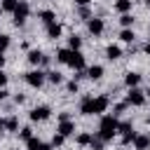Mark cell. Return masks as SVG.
I'll list each match as a JSON object with an SVG mask.
<instances>
[{
  "mask_svg": "<svg viewBox=\"0 0 150 150\" xmlns=\"http://www.w3.org/2000/svg\"><path fill=\"white\" fill-rule=\"evenodd\" d=\"M49 115H52V110H49L47 105H38V108L30 110V120H33V122H45Z\"/></svg>",
  "mask_w": 150,
  "mask_h": 150,
  "instance_id": "cell-7",
  "label": "cell"
},
{
  "mask_svg": "<svg viewBox=\"0 0 150 150\" xmlns=\"http://www.w3.org/2000/svg\"><path fill=\"white\" fill-rule=\"evenodd\" d=\"M40 143H42V141H40V138H33V136H30V138L26 141V145H28V150H38V148H40Z\"/></svg>",
  "mask_w": 150,
  "mask_h": 150,
  "instance_id": "cell-29",
  "label": "cell"
},
{
  "mask_svg": "<svg viewBox=\"0 0 150 150\" xmlns=\"http://www.w3.org/2000/svg\"><path fill=\"white\" fill-rule=\"evenodd\" d=\"M63 141H66V136H63V134H54V138H52V145H63Z\"/></svg>",
  "mask_w": 150,
  "mask_h": 150,
  "instance_id": "cell-30",
  "label": "cell"
},
{
  "mask_svg": "<svg viewBox=\"0 0 150 150\" xmlns=\"http://www.w3.org/2000/svg\"><path fill=\"white\" fill-rule=\"evenodd\" d=\"M145 5H150V0H145Z\"/></svg>",
  "mask_w": 150,
  "mask_h": 150,
  "instance_id": "cell-45",
  "label": "cell"
},
{
  "mask_svg": "<svg viewBox=\"0 0 150 150\" xmlns=\"http://www.w3.org/2000/svg\"><path fill=\"white\" fill-rule=\"evenodd\" d=\"M47 80H49L52 84H61V82H63V77H61L59 70H49V73H47Z\"/></svg>",
  "mask_w": 150,
  "mask_h": 150,
  "instance_id": "cell-21",
  "label": "cell"
},
{
  "mask_svg": "<svg viewBox=\"0 0 150 150\" xmlns=\"http://www.w3.org/2000/svg\"><path fill=\"white\" fill-rule=\"evenodd\" d=\"M117 131L122 134V143H124V145H127V143H131V141L136 138V131H134L131 122H120V124H117Z\"/></svg>",
  "mask_w": 150,
  "mask_h": 150,
  "instance_id": "cell-2",
  "label": "cell"
},
{
  "mask_svg": "<svg viewBox=\"0 0 150 150\" xmlns=\"http://www.w3.org/2000/svg\"><path fill=\"white\" fill-rule=\"evenodd\" d=\"M103 143H105V141H101V138L96 136V138H91V143H89V148H91V150H103Z\"/></svg>",
  "mask_w": 150,
  "mask_h": 150,
  "instance_id": "cell-28",
  "label": "cell"
},
{
  "mask_svg": "<svg viewBox=\"0 0 150 150\" xmlns=\"http://www.w3.org/2000/svg\"><path fill=\"white\" fill-rule=\"evenodd\" d=\"M115 9H117L120 14H127V12L131 9V0H117V2H115Z\"/></svg>",
  "mask_w": 150,
  "mask_h": 150,
  "instance_id": "cell-18",
  "label": "cell"
},
{
  "mask_svg": "<svg viewBox=\"0 0 150 150\" xmlns=\"http://www.w3.org/2000/svg\"><path fill=\"white\" fill-rule=\"evenodd\" d=\"M87 28H89V33H91V35H101L105 26H103V19H89Z\"/></svg>",
  "mask_w": 150,
  "mask_h": 150,
  "instance_id": "cell-9",
  "label": "cell"
},
{
  "mask_svg": "<svg viewBox=\"0 0 150 150\" xmlns=\"http://www.w3.org/2000/svg\"><path fill=\"white\" fill-rule=\"evenodd\" d=\"M68 66L75 68V70H84V56H82L77 49H73L70 56H68Z\"/></svg>",
  "mask_w": 150,
  "mask_h": 150,
  "instance_id": "cell-6",
  "label": "cell"
},
{
  "mask_svg": "<svg viewBox=\"0 0 150 150\" xmlns=\"http://www.w3.org/2000/svg\"><path fill=\"white\" fill-rule=\"evenodd\" d=\"M5 96H7V91H5L2 87H0V101H5Z\"/></svg>",
  "mask_w": 150,
  "mask_h": 150,
  "instance_id": "cell-39",
  "label": "cell"
},
{
  "mask_svg": "<svg viewBox=\"0 0 150 150\" xmlns=\"http://www.w3.org/2000/svg\"><path fill=\"white\" fill-rule=\"evenodd\" d=\"M19 134H21V138H26V141H28V138L33 136V129H30V127H23V129H21Z\"/></svg>",
  "mask_w": 150,
  "mask_h": 150,
  "instance_id": "cell-32",
  "label": "cell"
},
{
  "mask_svg": "<svg viewBox=\"0 0 150 150\" xmlns=\"http://www.w3.org/2000/svg\"><path fill=\"white\" fill-rule=\"evenodd\" d=\"M120 40H122V42H129V45H131V42L136 40V35H134V30H129V28H124V30L120 33Z\"/></svg>",
  "mask_w": 150,
  "mask_h": 150,
  "instance_id": "cell-20",
  "label": "cell"
},
{
  "mask_svg": "<svg viewBox=\"0 0 150 150\" xmlns=\"http://www.w3.org/2000/svg\"><path fill=\"white\" fill-rule=\"evenodd\" d=\"M80 16H84V19H89V9H87V5H82V9H80Z\"/></svg>",
  "mask_w": 150,
  "mask_h": 150,
  "instance_id": "cell-34",
  "label": "cell"
},
{
  "mask_svg": "<svg viewBox=\"0 0 150 150\" xmlns=\"http://www.w3.org/2000/svg\"><path fill=\"white\" fill-rule=\"evenodd\" d=\"M38 150H52V145H47V143H40V148Z\"/></svg>",
  "mask_w": 150,
  "mask_h": 150,
  "instance_id": "cell-38",
  "label": "cell"
},
{
  "mask_svg": "<svg viewBox=\"0 0 150 150\" xmlns=\"http://www.w3.org/2000/svg\"><path fill=\"white\" fill-rule=\"evenodd\" d=\"M108 105H110V101H108V96H98V98H94V105H91V115L96 112H105L108 110Z\"/></svg>",
  "mask_w": 150,
  "mask_h": 150,
  "instance_id": "cell-8",
  "label": "cell"
},
{
  "mask_svg": "<svg viewBox=\"0 0 150 150\" xmlns=\"http://www.w3.org/2000/svg\"><path fill=\"white\" fill-rule=\"evenodd\" d=\"M5 84H7V75L0 70V87H5Z\"/></svg>",
  "mask_w": 150,
  "mask_h": 150,
  "instance_id": "cell-36",
  "label": "cell"
},
{
  "mask_svg": "<svg viewBox=\"0 0 150 150\" xmlns=\"http://www.w3.org/2000/svg\"><path fill=\"white\" fill-rule=\"evenodd\" d=\"M68 45H70V49H80V45H82L80 35H70V38H68Z\"/></svg>",
  "mask_w": 150,
  "mask_h": 150,
  "instance_id": "cell-26",
  "label": "cell"
},
{
  "mask_svg": "<svg viewBox=\"0 0 150 150\" xmlns=\"http://www.w3.org/2000/svg\"><path fill=\"white\" fill-rule=\"evenodd\" d=\"M63 120H70V115H68V112H61V115H59V122H63Z\"/></svg>",
  "mask_w": 150,
  "mask_h": 150,
  "instance_id": "cell-37",
  "label": "cell"
},
{
  "mask_svg": "<svg viewBox=\"0 0 150 150\" xmlns=\"http://www.w3.org/2000/svg\"><path fill=\"white\" fill-rule=\"evenodd\" d=\"M143 49H145V54H150V42H148V45H145Z\"/></svg>",
  "mask_w": 150,
  "mask_h": 150,
  "instance_id": "cell-43",
  "label": "cell"
},
{
  "mask_svg": "<svg viewBox=\"0 0 150 150\" xmlns=\"http://www.w3.org/2000/svg\"><path fill=\"white\" fill-rule=\"evenodd\" d=\"M70 52H73V49H59V52H56V59H59L61 63H68V56H70Z\"/></svg>",
  "mask_w": 150,
  "mask_h": 150,
  "instance_id": "cell-24",
  "label": "cell"
},
{
  "mask_svg": "<svg viewBox=\"0 0 150 150\" xmlns=\"http://www.w3.org/2000/svg\"><path fill=\"white\" fill-rule=\"evenodd\" d=\"M45 77H47V73H42V70H30V73H26V82H28L30 87H42Z\"/></svg>",
  "mask_w": 150,
  "mask_h": 150,
  "instance_id": "cell-4",
  "label": "cell"
},
{
  "mask_svg": "<svg viewBox=\"0 0 150 150\" xmlns=\"http://www.w3.org/2000/svg\"><path fill=\"white\" fill-rule=\"evenodd\" d=\"M91 138H94L91 134H80V136H77V145H89Z\"/></svg>",
  "mask_w": 150,
  "mask_h": 150,
  "instance_id": "cell-27",
  "label": "cell"
},
{
  "mask_svg": "<svg viewBox=\"0 0 150 150\" xmlns=\"http://www.w3.org/2000/svg\"><path fill=\"white\" fill-rule=\"evenodd\" d=\"M87 77H89V80H101V77H103V66H91V68L87 70Z\"/></svg>",
  "mask_w": 150,
  "mask_h": 150,
  "instance_id": "cell-15",
  "label": "cell"
},
{
  "mask_svg": "<svg viewBox=\"0 0 150 150\" xmlns=\"http://www.w3.org/2000/svg\"><path fill=\"white\" fill-rule=\"evenodd\" d=\"M5 66V56H2V52H0V68Z\"/></svg>",
  "mask_w": 150,
  "mask_h": 150,
  "instance_id": "cell-42",
  "label": "cell"
},
{
  "mask_svg": "<svg viewBox=\"0 0 150 150\" xmlns=\"http://www.w3.org/2000/svg\"><path fill=\"white\" fill-rule=\"evenodd\" d=\"M12 14H14V23H16V26H21V23L28 19V14H30V7H28L26 2H19V5H16V9H14Z\"/></svg>",
  "mask_w": 150,
  "mask_h": 150,
  "instance_id": "cell-3",
  "label": "cell"
},
{
  "mask_svg": "<svg viewBox=\"0 0 150 150\" xmlns=\"http://www.w3.org/2000/svg\"><path fill=\"white\" fill-rule=\"evenodd\" d=\"M91 105H94V98L91 96H84L82 103H80V112L82 115H91Z\"/></svg>",
  "mask_w": 150,
  "mask_h": 150,
  "instance_id": "cell-13",
  "label": "cell"
},
{
  "mask_svg": "<svg viewBox=\"0 0 150 150\" xmlns=\"http://www.w3.org/2000/svg\"><path fill=\"white\" fill-rule=\"evenodd\" d=\"M59 134H63V136H70L73 131H75V124L70 122V120H63V122H59V129H56Z\"/></svg>",
  "mask_w": 150,
  "mask_h": 150,
  "instance_id": "cell-12",
  "label": "cell"
},
{
  "mask_svg": "<svg viewBox=\"0 0 150 150\" xmlns=\"http://www.w3.org/2000/svg\"><path fill=\"white\" fill-rule=\"evenodd\" d=\"M138 82H141V75L138 73H127V77H124V84L127 87H138Z\"/></svg>",
  "mask_w": 150,
  "mask_h": 150,
  "instance_id": "cell-17",
  "label": "cell"
},
{
  "mask_svg": "<svg viewBox=\"0 0 150 150\" xmlns=\"http://www.w3.org/2000/svg\"><path fill=\"white\" fill-rule=\"evenodd\" d=\"M61 23H56V21H52V23H47V35L52 38V40H56V38H61Z\"/></svg>",
  "mask_w": 150,
  "mask_h": 150,
  "instance_id": "cell-11",
  "label": "cell"
},
{
  "mask_svg": "<svg viewBox=\"0 0 150 150\" xmlns=\"http://www.w3.org/2000/svg\"><path fill=\"white\" fill-rule=\"evenodd\" d=\"M68 91H77V80H73V82H68Z\"/></svg>",
  "mask_w": 150,
  "mask_h": 150,
  "instance_id": "cell-35",
  "label": "cell"
},
{
  "mask_svg": "<svg viewBox=\"0 0 150 150\" xmlns=\"http://www.w3.org/2000/svg\"><path fill=\"white\" fill-rule=\"evenodd\" d=\"M124 108H127V103H117V105H115V115H120V112H124Z\"/></svg>",
  "mask_w": 150,
  "mask_h": 150,
  "instance_id": "cell-33",
  "label": "cell"
},
{
  "mask_svg": "<svg viewBox=\"0 0 150 150\" xmlns=\"http://www.w3.org/2000/svg\"><path fill=\"white\" fill-rule=\"evenodd\" d=\"M75 2H77L80 7H82V5H89V0H75Z\"/></svg>",
  "mask_w": 150,
  "mask_h": 150,
  "instance_id": "cell-41",
  "label": "cell"
},
{
  "mask_svg": "<svg viewBox=\"0 0 150 150\" xmlns=\"http://www.w3.org/2000/svg\"><path fill=\"white\" fill-rule=\"evenodd\" d=\"M145 94H148V96H150V87H148V91H145Z\"/></svg>",
  "mask_w": 150,
  "mask_h": 150,
  "instance_id": "cell-44",
  "label": "cell"
},
{
  "mask_svg": "<svg viewBox=\"0 0 150 150\" xmlns=\"http://www.w3.org/2000/svg\"><path fill=\"white\" fill-rule=\"evenodd\" d=\"M5 127H7V131H16L19 129V120L16 117H7L5 120Z\"/></svg>",
  "mask_w": 150,
  "mask_h": 150,
  "instance_id": "cell-22",
  "label": "cell"
},
{
  "mask_svg": "<svg viewBox=\"0 0 150 150\" xmlns=\"http://www.w3.org/2000/svg\"><path fill=\"white\" fill-rule=\"evenodd\" d=\"M16 0H2V5H0V9H5V12H14L16 9Z\"/></svg>",
  "mask_w": 150,
  "mask_h": 150,
  "instance_id": "cell-23",
  "label": "cell"
},
{
  "mask_svg": "<svg viewBox=\"0 0 150 150\" xmlns=\"http://www.w3.org/2000/svg\"><path fill=\"white\" fill-rule=\"evenodd\" d=\"M42 59H45V54H42V52H38V49L28 52V63H33V66H40V63H42Z\"/></svg>",
  "mask_w": 150,
  "mask_h": 150,
  "instance_id": "cell-14",
  "label": "cell"
},
{
  "mask_svg": "<svg viewBox=\"0 0 150 150\" xmlns=\"http://www.w3.org/2000/svg\"><path fill=\"white\" fill-rule=\"evenodd\" d=\"M127 103H129V105H143V103H145V94H143L141 89L131 87V91L127 94Z\"/></svg>",
  "mask_w": 150,
  "mask_h": 150,
  "instance_id": "cell-5",
  "label": "cell"
},
{
  "mask_svg": "<svg viewBox=\"0 0 150 150\" xmlns=\"http://www.w3.org/2000/svg\"><path fill=\"white\" fill-rule=\"evenodd\" d=\"M134 148H136V150H148V148H150V136H145V134H136V138H134Z\"/></svg>",
  "mask_w": 150,
  "mask_h": 150,
  "instance_id": "cell-10",
  "label": "cell"
},
{
  "mask_svg": "<svg viewBox=\"0 0 150 150\" xmlns=\"http://www.w3.org/2000/svg\"><path fill=\"white\" fill-rule=\"evenodd\" d=\"M117 120L115 115H103L101 117V124H98V138L101 141H112V136L117 134Z\"/></svg>",
  "mask_w": 150,
  "mask_h": 150,
  "instance_id": "cell-1",
  "label": "cell"
},
{
  "mask_svg": "<svg viewBox=\"0 0 150 150\" xmlns=\"http://www.w3.org/2000/svg\"><path fill=\"white\" fill-rule=\"evenodd\" d=\"M38 16H40V21H42V23H52V21H56V16H54V12H52V9H45V12H40Z\"/></svg>",
  "mask_w": 150,
  "mask_h": 150,
  "instance_id": "cell-19",
  "label": "cell"
},
{
  "mask_svg": "<svg viewBox=\"0 0 150 150\" xmlns=\"http://www.w3.org/2000/svg\"><path fill=\"white\" fill-rule=\"evenodd\" d=\"M120 23H122V26H124V28H129V26H131V23H134V16H131V14H129V12H127V14H122V16H120Z\"/></svg>",
  "mask_w": 150,
  "mask_h": 150,
  "instance_id": "cell-25",
  "label": "cell"
},
{
  "mask_svg": "<svg viewBox=\"0 0 150 150\" xmlns=\"http://www.w3.org/2000/svg\"><path fill=\"white\" fill-rule=\"evenodd\" d=\"M105 56H108L110 61H115V59H120V56H122V49H120L117 45H110V47L105 49Z\"/></svg>",
  "mask_w": 150,
  "mask_h": 150,
  "instance_id": "cell-16",
  "label": "cell"
},
{
  "mask_svg": "<svg viewBox=\"0 0 150 150\" xmlns=\"http://www.w3.org/2000/svg\"><path fill=\"white\" fill-rule=\"evenodd\" d=\"M9 47V35H0V52H5Z\"/></svg>",
  "mask_w": 150,
  "mask_h": 150,
  "instance_id": "cell-31",
  "label": "cell"
},
{
  "mask_svg": "<svg viewBox=\"0 0 150 150\" xmlns=\"http://www.w3.org/2000/svg\"><path fill=\"white\" fill-rule=\"evenodd\" d=\"M5 129H7V127H5V120H0V134H2Z\"/></svg>",
  "mask_w": 150,
  "mask_h": 150,
  "instance_id": "cell-40",
  "label": "cell"
}]
</instances>
